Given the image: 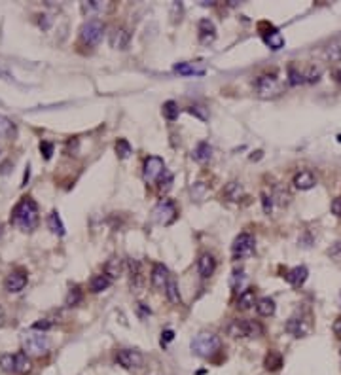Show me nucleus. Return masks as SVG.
<instances>
[{"label":"nucleus","instance_id":"7ed1b4c3","mask_svg":"<svg viewBox=\"0 0 341 375\" xmlns=\"http://www.w3.org/2000/svg\"><path fill=\"white\" fill-rule=\"evenodd\" d=\"M192 352L201 356V358H210L220 351V337L210 334V332H201L192 339Z\"/></svg>","mask_w":341,"mask_h":375},{"label":"nucleus","instance_id":"c9c22d12","mask_svg":"<svg viewBox=\"0 0 341 375\" xmlns=\"http://www.w3.org/2000/svg\"><path fill=\"white\" fill-rule=\"evenodd\" d=\"M80 301H82V290L78 288V286L70 288L69 294H67V299H65V305H67V307H74V305H78Z\"/></svg>","mask_w":341,"mask_h":375},{"label":"nucleus","instance_id":"a211bd4d","mask_svg":"<svg viewBox=\"0 0 341 375\" xmlns=\"http://www.w3.org/2000/svg\"><path fill=\"white\" fill-rule=\"evenodd\" d=\"M287 332L292 334L294 337H303L307 332H309V326L305 324L302 317H292L290 321L287 322Z\"/></svg>","mask_w":341,"mask_h":375},{"label":"nucleus","instance_id":"2f4dec72","mask_svg":"<svg viewBox=\"0 0 341 375\" xmlns=\"http://www.w3.org/2000/svg\"><path fill=\"white\" fill-rule=\"evenodd\" d=\"M161 114H163V117H167L169 121H173V119H177V117H179V104H177L175 101L163 102Z\"/></svg>","mask_w":341,"mask_h":375},{"label":"nucleus","instance_id":"ea45409f","mask_svg":"<svg viewBox=\"0 0 341 375\" xmlns=\"http://www.w3.org/2000/svg\"><path fill=\"white\" fill-rule=\"evenodd\" d=\"M288 82H290L292 86H298V84L305 82V78H303L302 72H298L294 67H290V69H288Z\"/></svg>","mask_w":341,"mask_h":375},{"label":"nucleus","instance_id":"4c0bfd02","mask_svg":"<svg viewBox=\"0 0 341 375\" xmlns=\"http://www.w3.org/2000/svg\"><path fill=\"white\" fill-rule=\"evenodd\" d=\"M326 57L333 62H339L341 61V47L337 44H332V46L326 47Z\"/></svg>","mask_w":341,"mask_h":375},{"label":"nucleus","instance_id":"a878e982","mask_svg":"<svg viewBox=\"0 0 341 375\" xmlns=\"http://www.w3.org/2000/svg\"><path fill=\"white\" fill-rule=\"evenodd\" d=\"M256 311L260 317H271L275 312V301L271 297H262V299L256 301Z\"/></svg>","mask_w":341,"mask_h":375},{"label":"nucleus","instance_id":"79ce46f5","mask_svg":"<svg viewBox=\"0 0 341 375\" xmlns=\"http://www.w3.org/2000/svg\"><path fill=\"white\" fill-rule=\"evenodd\" d=\"M40 152L44 154V157H46V159H49V157H51V154H53V144H51V142H46V141L40 142Z\"/></svg>","mask_w":341,"mask_h":375},{"label":"nucleus","instance_id":"dca6fc26","mask_svg":"<svg viewBox=\"0 0 341 375\" xmlns=\"http://www.w3.org/2000/svg\"><path fill=\"white\" fill-rule=\"evenodd\" d=\"M175 72L184 74V76H203L205 74V65L201 61L179 62V65H175Z\"/></svg>","mask_w":341,"mask_h":375},{"label":"nucleus","instance_id":"f8f14e48","mask_svg":"<svg viewBox=\"0 0 341 375\" xmlns=\"http://www.w3.org/2000/svg\"><path fill=\"white\" fill-rule=\"evenodd\" d=\"M108 40H110V46L112 47H116V49H125V47L129 46L131 32L127 31L125 27H116V29H112Z\"/></svg>","mask_w":341,"mask_h":375},{"label":"nucleus","instance_id":"20e7f679","mask_svg":"<svg viewBox=\"0 0 341 375\" xmlns=\"http://www.w3.org/2000/svg\"><path fill=\"white\" fill-rule=\"evenodd\" d=\"M225 334L230 337H260L264 334V326L258 321H245V319H235L228 324Z\"/></svg>","mask_w":341,"mask_h":375},{"label":"nucleus","instance_id":"412c9836","mask_svg":"<svg viewBox=\"0 0 341 375\" xmlns=\"http://www.w3.org/2000/svg\"><path fill=\"white\" fill-rule=\"evenodd\" d=\"M14 133H16V125H14V121H12L10 117L0 114V142L10 141V139L14 137Z\"/></svg>","mask_w":341,"mask_h":375},{"label":"nucleus","instance_id":"a18cd8bd","mask_svg":"<svg viewBox=\"0 0 341 375\" xmlns=\"http://www.w3.org/2000/svg\"><path fill=\"white\" fill-rule=\"evenodd\" d=\"M175 339V332L173 330H165L161 334V345H167V343H170Z\"/></svg>","mask_w":341,"mask_h":375},{"label":"nucleus","instance_id":"f03ea898","mask_svg":"<svg viewBox=\"0 0 341 375\" xmlns=\"http://www.w3.org/2000/svg\"><path fill=\"white\" fill-rule=\"evenodd\" d=\"M51 349V341L46 332L31 330L23 336V352L27 356H44Z\"/></svg>","mask_w":341,"mask_h":375},{"label":"nucleus","instance_id":"a19ab883","mask_svg":"<svg viewBox=\"0 0 341 375\" xmlns=\"http://www.w3.org/2000/svg\"><path fill=\"white\" fill-rule=\"evenodd\" d=\"M157 182H159V188H161V190H169L170 182H173V174H170L169 171H165L161 174V178L157 180Z\"/></svg>","mask_w":341,"mask_h":375},{"label":"nucleus","instance_id":"9b49d317","mask_svg":"<svg viewBox=\"0 0 341 375\" xmlns=\"http://www.w3.org/2000/svg\"><path fill=\"white\" fill-rule=\"evenodd\" d=\"M27 281H29V277L23 269H16L4 279V288H6V292L16 294V292H21L27 286Z\"/></svg>","mask_w":341,"mask_h":375},{"label":"nucleus","instance_id":"6ab92c4d","mask_svg":"<svg viewBox=\"0 0 341 375\" xmlns=\"http://www.w3.org/2000/svg\"><path fill=\"white\" fill-rule=\"evenodd\" d=\"M214 38H216V29H214L212 21L201 19L199 21V40L203 44H210V42H214Z\"/></svg>","mask_w":341,"mask_h":375},{"label":"nucleus","instance_id":"09e8293b","mask_svg":"<svg viewBox=\"0 0 341 375\" xmlns=\"http://www.w3.org/2000/svg\"><path fill=\"white\" fill-rule=\"evenodd\" d=\"M333 334H335V336H341V317L339 319H335V322H333Z\"/></svg>","mask_w":341,"mask_h":375},{"label":"nucleus","instance_id":"72a5a7b5","mask_svg":"<svg viewBox=\"0 0 341 375\" xmlns=\"http://www.w3.org/2000/svg\"><path fill=\"white\" fill-rule=\"evenodd\" d=\"M0 367L6 371V373H16V354H2L0 356Z\"/></svg>","mask_w":341,"mask_h":375},{"label":"nucleus","instance_id":"6e6552de","mask_svg":"<svg viewBox=\"0 0 341 375\" xmlns=\"http://www.w3.org/2000/svg\"><path fill=\"white\" fill-rule=\"evenodd\" d=\"M256 250V239L250 233H239L232 244V254L235 260H245L252 256Z\"/></svg>","mask_w":341,"mask_h":375},{"label":"nucleus","instance_id":"393cba45","mask_svg":"<svg viewBox=\"0 0 341 375\" xmlns=\"http://www.w3.org/2000/svg\"><path fill=\"white\" fill-rule=\"evenodd\" d=\"M122 271H124V264H122V260L120 258H110L108 262H106V266H104V275H108L110 279H118L120 275H122Z\"/></svg>","mask_w":341,"mask_h":375},{"label":"nucleus","instance_id":"e433bc0d","mask_svg":"<svg viewBox=\"0 0 341 375\" xmlns=\"http://www.w3.org/2000/svg\"><path fill=\"white\" fill-rule=\"evenodd\" d=\"M245 281H247V277H245V271H241V269H235L232 275V279H230V284H232L233 290H237L239 292V288L245 284Z\"/></svg>","mask_w":341,"mask_h":375},{"label":"nucleus","instance_id":"de8ad7c7","mask_svg":"<svg viewBox=\"0 0 341 375\" xmlns=\"http://www.w3.org/2000/svg\"><path fill=\"white\" fill-rule=\"evenodd\" d=\"M332 212L335 216H341V197H335L332 201Z\"/></svg>","mask_w":341,"mask_h":375},{"label":"nucleus","instance_id":"bb28decb","mask_svg":"<svg viewBox=\"0 0 341 375\" xmlns=\"http://www.w3.org/2000/svg\"><path fill=\"white\" fill-rule=\"evenodd\" d=\"M31 369H32L31 358H29L25 352H17L16 354V373L27 375Z\"/></svg>","mask_w":341,"mask_h":375},{"label":"nucleus","instance_id":"39448f33","mask_svg":"<svg viewBox=\"0 0 341 375\" xmlns=\"http://www.w3.org/2000/svg\"><path fill=\"white\" fill-rule=\"evenodd\" d=\"M179 216L177 205L173 203L170 199H161L159 203L152 209V220L159 226H170Z\"/></svg>","mask_w":341,"mask_h":375},{"label":"nucleus","instance_id":"4be33fe9","mask_svg":"<svg viewBox=\"0 0 341 375\" xmlns=\"http://www.w3.org/2000/svg\"><path fill=\"white\" fill-rule=\"evenodd\" d=\"M112 284V279H110L108 275H95L93 279H91V282H89V290L91 292H95V294H99V292H102V290H106Z\"/></svg>","mask_w":341,"mask_h":375},{"label":"nucleus","instance_id":"423d86ee","mask_svg":"<svg viewBox=\"0 0 341 375\" xmlns=\"http://www.w3.org/2000/svg\"><path fill=\"white\" fill-rule=\"evenodd\" d=\"M256 91L260 97L269 99V97H277L282 91V84L279 82L277 74H262L256 80Z\"/></svg>","mask_w":341,"mask_h":375},{"label":"nucleus","instance_id":"603ef678","mask_svg":"<svg viewBox=\"0 0 341 375\" xmlns=\"http://www.w3.org/2000/svg\"><path fill=\"white\" fill-rule=\"evenodd\" d=\"M337 141H339V142H341V135H339V137H337Z\"/></svg>","mask_w":341,"mask_h":375},{"label":"nucleus","instance_id":"c756f323","mask_svg":"<svg viewBox=\"0 0 341 375\" xmlns=\"http://www.w3.org/2000/svg\"><path fill=\"white\" fill-rule=\"evenodd\" d=\"M264 366H265V369H269V371H277V369H280V366H282V356H280L279 352L269 351L264 360Z\"/></svg>","mask_w":341,"mask_h":375},{"label":"nucleus","instance_id":"b1692460","mask_svg":"<svg viewBox=\"0 0 341 375\" xmlns=\"http://www.w3.org/2000/svg\"><path fill=\"white\" fill-rule=\"evenodd\" d=\"M127 269H129V281H131V288H139L140 284H142V275H140L139 262L129 260V262H127Z\"/></svg>","mask_w":341,"mask_h":375},{"label":"nucleus","instance_id":"8fccbe9b","mask_svg":"<svg viewBox=\"0 0 341 375\" xmlns=\"http://www.w3.org/2000/svg\"><path fill=\"white\" fill-rule=\"evenodd\" d=\"M333 76H335V80H337V82H339V84H341V69H337V71H335V74H333Z\"/></svg>","mask_w":341,"mask_h":375},{"label":"nucleus","instance_id":"37998d69","mask_svg":"<svg viewBox=\"0 0 341 375\" xmlns=\"http://www.w3.org/2000/svg\"><path fill=\"white\" fill-rule=\"evenodd\" d=\"M273 197H269L267 194H262V205H264V212L265 214H271V209H273Z\"/></svg>","mask_w":341,"mask_h":375},{"label":"nucleus","instance_id":"5701e85b","mask_svg":"<svg viewBox=\"0 0 341 375\" xmlns=\"http://www.w3.org/2000/svg\"><path fill=\"white\" fill-rule=\"evenodd\" d=\"M237 305H239L241 309H250V307H254L256 305V290L254 288H247L243 290L239 294V299H237Z\"/></svg>","mask_w":341,"mask_h":375},{"label":"nucleus","instance_id":"473e14b6","mask_svg":"<svg viewBox=\"0 0 341 375\" xmlns=\"http://www.w3.org/2000/svg\"><path fill=\"white\" fill-rule=\"evenodd\" d=\"M165 294H167V299H169L173 305H179L182 299H180V292H179V286H177V282L170 279L169 282H167V288H165Z\"/></svg>","mask_w":341,"mask_h":375},{"label":"nucleus","instance_id":"0eeeda50","mask_svg":"<svg viewBox=\"0 0 341 375\" xmlns=\"http://www.w3.org/2000/svg\"><path fill=\"white\" fill-rule=\"evenodd\" d=\"M102 34H104V25L99 19H89L80 29V38L87 46H97L102 40Z\"/></svg>","mask_w":341,"mask_h":375},{"label":"nucleus","instance_id":"f257e3e1","mask_svg":"<svg viewBox=\"0 0 341 375\" xmlns=\"http://www.w3.org/2000/svg\"><path fill=\"white\" fill-rule=\"evenodd\" d=\"M12 224L23 231H32L38 226V205L31 197H23L12 211Z\"/></svg>","mask_w":341,"mask_h":375},{"label":"nucleus","instance_id":"c85d7f7f","mask_svg":"<svg viewBox=\"0 0 341 375\" xmlns=\"http://www.w3.org/2000/svg\"><path fill=\"white\" fill-rule=\"evenodd\" d=\"M243 196H245V192H243V186H241L239 182H230L224 188V197L230 199V201H239Z\"/></svg>","mask_w":341,"mask_h":375},{"label":"nucleus","instance_id":"9d476101","mask_svg":"<svg viewBox=\"0 0 341 375\" xmlns=\"http://www.w3.org/2000/svg\"><path fill=\"white\" fill-rule=\"evenodd\" d=\"M165 171L167 169H165V161H163L161 157L150 156L144 161V180L146 182H157Z\"/></svg>","mask_w":341,"mask_h":375},{"label":"nucleus","instance_id":"f704fd0d","mask_svg":"<svg viewBox=\"0 0 341 375\" xmlns=\"http://www.w3.org/2000/svg\"><path fill=\"white\" fill-rule=\"evenodd\" d=\"M116 154L120 159H125V157H129L133 154V148L131 144L125 141V139H118L116 142Z\"/></svg>","mask_w":341,"mask_h":375},{"label":"nucleus","instance_id":"aec40b11","mask_svg":"<svg viewBox=\"0 0 341 375\" xmlns=\"http://www.w3.org/2000/svg\"><path fill=\"white\" fill-rule=\"evenodd\" d=\"M307 275H309V271H307V267L305 266L292 267L287 273V281L290 282L292 286H302L303 282L307 281Z\"/></svg>","mask_w":341,"mask_h":375},{"label":"nucleus","instance_id":"7c9ffc66","mask_svg":"<svg viewBox=\"0 0 341 375\" xmlns=\"http://www.w3.org/2000/svg\"><path fill=\"white\" fill-rule=\"evenodd\" d=\"M47 226H49V229H51L53 233L65 235V226H63L61 216H59V212L57 211H53L49 216H47Z\"/></svg>","mask_w":341,"mask_h":375},{"label":"nucleus","instance_id":"2eb2a0df","mask_svg":"<svg viewBox=\"0 0 341 375\" xmlns=\"http://www.w3.org/2000/svg\"><path fill=\"white\" fill-rule=\"evenodd\" d=\"M169 281H170L169 269L163 266V264H154V267H152V284H154V288L165 290Z\"/></svg>","mask_w":341,"mask_h":375},{"label":"nucleus","instance_id":"c03bdc74","mask_svg":"<svg viewBox=\"0 0 341 375\" xmlns=\"http://www.w3.org/2000/svg\"><path fill=\"white\" fill-rule=\"evenodd\" d=\"M190 114H195V116L201 117V119H207V117H209L203 106H190Z\"/></svg>","mask_w":341,"mask_h":375},{"label":"nucleus","instance_id":"49530a36","mask_svg":"<svg viewBox=\"0 0 341 375\" xmlns=\"http://www.w3.org/2000/svg\"><path fill=\"white\" fill-rule=\"evenodd\" d=\"M49 328H51V322H47V321H40L32 326V330H38V332H46V330H49Z\"/></svg>","mask_w":341,"mask_h":375},{"label":"nucleus","instance_id":"f3484780","mask_svg":"<svg viewBox=\"0 0 341 375\" xmlns=\"http://www.w3.org/2000/svg\"><path fill=\"white\" fill-rule=\"evenodd\" d=\"M292 184H294L298 190H311V188H315V184H317V176L311 171H300L294 174Z\"/></svg>","mask_w":341,"mask_h":375},{"label":"nucleus","instance_id":"3c124183","mask_svg":"<svg viewBox=\"0 0 341 375\" xmlns=\"http://www.w3.org/2000/svg\"><path fill=\"white\" fill-rule=\"evenodd\" d=\"M2 322H4V312H2V309H0V326H2Z\"/></svg>","mask_w":341,"mask_h":375},{"label":"nucleus","instance_id":"58836bf2","mask_svg":"<svg viewBox=\"0 0 341 375\" xmlns=\"http://www.w3.org/2000/svg\"><path fill=\"white\" fill-rule=\"evenodd\" d=\"M320 76H322V71L318 67H311L309 71H307V74H303L305 82H309V84H317L318 80H320Z\"/></svg>","mask_w":341,"mask_h":375},{"label":"nucleus","instance_id":"cd10ccee","mask_svg":"<svg viewBox=\"0 0 341 375\" xmlns=\"http://www.w3.org/2000/svg\"><path fill=\"white\" fill-rule=\"evenodd\" d=\"M194 159L195 161H209L210 159V156H212V148H210V144L209 142H199L197 146H195V150H194Z\"/></svg>","mask_w":341,"mask_h":375},{"label":"nucleus","instance_id":"ddd939ff","mask_svg":"<svg viewBox=\"0 0 341 375\" xmlns=\"http://www.w3.org/2000/svg\"><path fill=\"white\" fill-rule=\"evenodd\" d=\"M197 271H199V275H201L203 279L212 277L214 271H216V260H214V256L209 254V252L201 254L199 260H197Z\"/></svg>","mask_w":341,"mask_h":375},{"label":"nucleus","instance_id":"4468645a","mask_svg":"<svg viewBox=\"0 0 341 375\" xmlns=\"http://www.w3.org/2000/svg\"><path fill=\"white\" fill-rule=\"evenodd\" d=\"M265 27H267V31H262V38H264V42L271 47V49H280V47L285 46V38H282V34H280L271 23H265Z\"/></svg>","mask_w":341,"mask_h":375},{"label":"nucleus","instance_id":"1a4fd4ad","mask_svg":"<svg viewBox=\"0 0 341 375\" xmlns=\"http://www.w3.org/2000/svg\"><path fill=\"white\" fill-rule=\"evenodd\" d=\"M116 362L125 369H137L144 364V356L137 349H120L116 352Z\"/></svg>","mask_w":341,"mask_h":375}]
</instances>
